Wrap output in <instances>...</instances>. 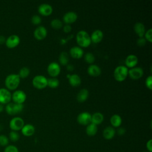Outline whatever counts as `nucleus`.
Returning <instances> with one entry per match:
<instances>
[{"label": "nucleus", "mask_w": 152, "mask_h": 152, "mask_svg": "<svg viewBox=\"0 0 152 152\" xmlns=\"http://www.w3.org/2000/svg\"><path fill=\"white\" fill-rule=\"evenodd\" d=\"M77 14L74 11H68L64 14L63 20L66 24L74 23L77 19Z\"/></svg>", "instance_id": "obj_15"}, {"label": "nucleus", "mask_w": 152, "mask_h": 152, "mask_svg": "<svg viewBox=\"0 0 152 152\" xmlns=\"http://www.w3.org/2000/svg\"><path fill=\"white\" fill-rule=\"evenodd\" d=\"M145 84L147 87H148L149 89H152V76L149 75L148 76L145 81Z\"/></svg>", "instance_id": "obj_38"}, {"label": "nucleus", "mask_w": 152, "mask_h": 152, "mask_svg": "<svg viewBox=\"0 0 152 152\" xmlns=\"http://www.w3.org/2000/svg\"><path fill=\"white\" fill-rule=\"evenodd\" d=\"M38 11L42 15L46 16L50 15L52 12L53 8L51 5L47 3H43L39 5Z\"/></svg>", "instance_id": "obj_13"}, {"label": "nucleus", "mask_w": 152, "mask_h": 152, "mask_svg": "<svg viewBox=\"0 0 152 152\" xmlns=\"http://www.w3.org/2000/svg\"><path fill=\"white\" fill-rule=\"evenodd\" d=\"M138 57L134 54H130L128 55L125 59V64L126 67L132 68L134 67L138 63Z\"/></svg>", "instance_id": "obj_18"}, {"label": "nucleus", "mask_w": 152, "mask_h": 152, "mask_svg": "<svg viewBox=\"0 0 152 152\" xmlns=\"http://www.w3.org/2000/svg\"><path fill=\"white\" fill-rule=\"evenodd\" d=\"M21 131L23 135L26 137H30L34 134L35 132V128L30 124H24Z\"/></svg>", "instance_id": "obj_16"}, {"label": "nucleus", "mask_w": 152, "mask_h": 152, "mask_svg": "<svg viewBox=\"0 0 152 152\" xmlns=\"http://www.w3.org/2000/svg\"><path fill=\"white\" fill-rule=\"evenodd\" d=\"M4 152H19L18 148L14 145H8L4 148Z\"/></svg>", "instance_id": "obj_35"}, {"label": "nucleus", "mask_w": 152, "mask_h": 152, "mask_svg": "<svg viewBox=\"0 0 152 152\" xmlns=\"http://www.w3.org/2000/svg\"><path fill=\"white\" fill-rule=\"evenodd\" d=\"M91 115L88 112H83L79 113L77 118V122L83 125H87L91 123Z\"/></svg>", "instance_id": "obj_9"}, {"label": "nucleus", "mask_w": 152, "mask_h": 152, "mask_svg": "<svg viewBox=\"0 0 152 152\" xmlns=\"http://www.w3.org/2000/svg\"><path fill=\"white\" fill-rule=\"evenodd\" d=\"M9 138L7 136L4 134L0 135V146L6 147L8 145Z\"/></svg>", "instance_id": "obj_34"}, {"label": "nucleus", "mask_w": 152, "mask_h": 152, "mask_svg": "<svg viewBox=\"0 0 152 152\" xmlns=\"http://www.w3.org/2000/svg\"><path fill=\"white\" fill-rule=\"evenodd\" d=\"M103 37V31L100 29H96L94 30L90 36L91 41L94 43H98L100 42Z\"/></svg>", "instance_id": "obj_21"}, {"label": "nucleus", "mask_w": 152, "mask_h": 152, "mask_svg": "<svg viewBox=\"0 0 152 152\" xmlns=\"http://www.w3.org/2000/svg\"><path fill=\"white\" fill-rule=\"evenodd\" d=\"M116 132L119 135H123L125 134L126 129L123 127H119V128H118V129Z\"/></svg>", "instance_id": "obj_41"}, {"label": "nucleus", "mask_w": 152, "mask_h": 152, "mask_svg": "<svg viewBox=\"0 0 152 152\" xmlns=\"http://www.w3.org/2000/svg\"><path fill=\"white\" fill-rule=\"evenodd\" d=\"M47 71L49 74L52 77L57 76L61 71V66L58 63L56 62H50L48 67Z\"/></svg>", "instance_id": "obj_11"}, {"label": "nucleus", "mask_w": 152, "mask_h": 152, "mask_svg": "<svg viewBox=\"0 0 152 152\" xmlns=\"http://www.w3.org/2000/svg\"><path fill=\"white\" fill-rule=\"evenodd\" d=\"M24 125V120L19 116H16L11 119L10 121L9 126L11 131H18L22 129Z\"/></svg>", "instance_id": "obj_5"}, {"label": "nucleus", "mask_w": 152, "mask_h": 152, "mask_svg": "<svg viewBox=\"0 0 152 152\" xmlns=\"http://www.w3.org/2000/svg\"><path fill=\"white\" fill-rule=\"evenodd\" d=\"M87 72L89 75L93 77L99 76L102 70L100 66H99L96 64H91L87 68Z\"/></svg>", "instance_id": "obj_20"}, {"label": "nucleus", "mask_w": 152, "mask_h": 152, "mask_svg": "<svg viewBox=\"0 0 152 152\" xmlns=\"http://www.w3.org/2000/svg\"><path fill=\"white\" fill-rule=\"evenodd\" d=\"M143 152H148V151H143Z\"/></svg>", "instance_id": "obj_47"}, {"label": "nucleus", "mask_w": 152, "mask_h": 152, "mask_svg": "<svg viewBox=\"0 0 152 152\" xmlns=\"http://www.w3.org/2000/svg\"><path fill=\"white\" fill-rule=\"evenodd\" d=\"M6 39L4 36H0V45L5 43Z\"/></svg>", "instance_id": "obj_43"}, {"label": "nucleus", "mask_w": 152, "mask_h": 152, "mask_svg": "<svg viewBox=\"0 0 152 152\" xmlns=\"http://www.w3.org/2000/svg\"><path fill=\"white\" fill-rule=\"evenodd\" d=\"M77 43L82 47H87L91 43V39L88 33L83 30L78 31L76 35Z\"/></svg>", "instance_id": "obj_2"}, {"label": "nucleus", "mask_w": 152, "mask_h": 152, "mask_svg": "<svg viewBox=\"0 0 152 152\" xmlns=\"http://www.w3.org/2000/svg\"><path fill=\"white\" fill-rule=\"evenodd\" d=\"M134 30L136 34L140 37H143L145 32V26L143 23L141 22H137L134 26Z\"/></svg>", "instance_id": "obj_22"}, {"label": "nucleus", "mask_w": 152, "mask_h": 152, "mask_svg": "<svg viewBox=\"0 0 152 152\" xmlns=\"http://www.w3.org/2000/svg\"><path fill=\"white\" fill-rule=\"evenodd\" d=\"M12 94L10 90L6 88H0V103L7 104L9 103L11 100Z\"/></svg>", "instance_id": "obj_8"}, {"label": "nucleus", "mask_w": 152, "mask_h": 152, "mask_svg": "<svg viewBox=\"0 0 152 152\" xmlns=\"http://www.w3.org/2000/svg\"><path fill=\"white\" fill-rule=\"evenodd\" d=\"M31 23L34 24H39L41 21H42V18L39 15H33L32 17H31Z\"/></svg>", "instance_id": "obj_36"}, {"label": "nucleus", "mask_w": 152, "mask_h": 152, "mask_svg": "<svg viewBox=\"0 0 152 152\" xmlns=\"http://www.w3.org/2000/svg\"><path fill=\"white\" fill-rule=\"evenodd\" d=\"M84 60L89 64H93L95 61V56L91 52H87L84 55Z\"/></svg>", "instance_id": "obj_33"}, {"label": "nucleus", "mask_w": 152, "mask_h": 152, "mask_svg": "<svg viewBox=\"0 0 152 152\" xmlns=\"http://www.w3.org/2000/svg\"><path fill=\"white\" fill-rule=\"evenodd\" d=\"M8 138L12 142H16L20 139V134L17 131H11L9 134Z\"/></svg>", "instance_id": "obj_32"}, {"label": "nucleus", "mask_w": 152, "mask_h": 152, "mask_svg": "<svg viewBox=\"0 0 152 152\" xmlns=\"http://www.w3.org/2000/svg\"><path fill=\"white\" fill-rule=\"evenodd\" d=\"M144 74L143 69L140 66H134L128 70V73L129 77L134 80L138 79L141 78Z\"/></svg>", "instance_id": "obj_12"}, {"label": "nucleus", "mask_w": 152, "mask_h": 152, "mask_svg": "<svg viewBox=\"0 0 152 152\" xmlns=\"http://www.w3.org/2000/svg\"><path fill=\"white\" fill-rule=\"evenodd\" d=\"M68 78H69V84L74 87L79 86L81 83V80L80 77L77 74H73L69 75Z\"/></svg>", "instance_id": "obj_25"}, {"label": "nucleus", "mask_w": 152, "mask_h": 152, "mask_svg": "<svg viewBox=\"0 0 152 152\" xmlns=\"http://www.w3.org/2000/svg\"><path fill=\"white\" fill-rule=\"evenodd\" d=\"M59 84V81L58 78L55 77H52L48 78L47 86L51 88H56Z\"/></svg>", "instance_id": "obj_29"}, {"label": "nucleus", "mask_w": 152, "mask_h": 152, "mask_svg": "<svg viewBox=\"0 0 152 152\" xmlns=\"http://www.w3.org/2000/svg\"><path fill=\"white\" fill-rule=\"evenodd\" d=\"M20 42V39L18 36L16 34H12L6 39L5 45L7 48L10 49L14 48L17 46Z\"/></svg>", "instance_id": "obj_10"}, {"label": "nucleus", "mask_w": 152, "mask_h": 152, "mask_svg": "<svg viewBox=\"0 0 152 152\" xmlns=\"http://www.w3.org/2000/svg\"><path fill=\"white\" fill-rule=\"evenodd\" d=\"M71 29H72V27H71V25L69 24H66L64 26V27H63L64 31L65 32H66V33H68V32L71 31Z\"/></svg>", "instance_id": "obj_42"}, {"label": "nucleus", "mask_w": 152, "mask_h": 152, "mask_svg": "<svg viewBox=\"0 0 152 152\" xmlns=\"http://www.w3.org/2000/svg\"><path fill=\"white\" fill-rule=\"evenodd\" d=\"M69 53L72 57H73L74 58L78 59L82 57L84 54V51L81 47L74 46L69 49Z\"/></svg>", "instance_id": "obj_19"}, {"label": "nucleus", "mask_w": 152, "mask_h": 152, "mask_svg": "<svg viewBox=\"0 0 152 152\" xmlns=\"http://www.w3.org/2000/svg\"><path fill=\"white\" fill-rule=\"evenodd\" d=\"M66 68H67V69H68V70H73V69H74V66H73V65H71V64L68 65Z\"/></svg>", "instance_id": "obj_44"}, {"label": "nucleus", "mask_w": 152, "mask_h": 152, "mask_svg": "<svg viewBox=\"0 0 152 152\" xmlns=\"http://www.w3.org/2000/svg\"><path fill=\"white\" fill-rule=\"evenodd\" d=\"M146 43V40L144 37H139L137 40V44L140 46H144Z\"/></svg>", "instance_id": "obj_39"}, {"label": "nucleus", "mask_w": 152, "mask_h": 152, "mask_svg": "<svg viewBox=\"0 0 152 152\" xmlns=\"http://www.w3.org/2000/svg\"><path fill=\"white\" fill-rule=\"evenodd\" d=\"M146 148L148 152H152V140L150 139L146 143Z\"/></svg>", "instance_id": "obj_40"}, {"label": "nucleus", "mask_w": 152, "mask_h": 152, "mask_svg": "<svg viewBox=\"0 0 152 152\" xmlns=\"http://www.w3.org/2000/svg\"><path fill=\"white\" fill-rule=\"evenodd\" d=\"M33 34L36 39H43L47 35V30L45 27L43 26H39L36 28L34 31Z\"/></svg>", "instance_id": "obj_14"}, {"label": "nucleus", "mask_w": 152, "mask_h": 152, "mask_svg": "<svg viewBox=\"0 0 152 152\" xmlns=\"http://www.w3.org/2000/svg\"><path fill=\"white\" fill-rule=\"evenodd\" d=\"M2 126H1V125H0V131L2 130Z\"/></svg>", "instance_id": "obj_46"}, {"label": "nucleus", "mask_w": 152, "mask_h": 152, "mask_svg": "<svg viewBox=\"0 0 152 152\" xmlns=\"http://www.w3.org/2000/svg\"><path fill=\"white\" fill-rule=\"evenodd\" d=\"M110 122L113 128L119 127V126L122 124V118L119 115L114 114L110 117Z\"/></svg>", "instance_id": "obj_26"}, {"label": "nucleus", "mask_w": 152, "mask_h": 152, "mask_svg": "<svg viewBox=\"0 0 152 152\" xmlns=\"http://www.w3.org/2000/svg\"><path fill=\"white\" fill-rule=\"evenodd\" d=\"M86 132L88 136H94L97 132V126L93 123H90L87 125Z\"/></svg>", "instance_id": "obj_27"}, {"label": "nucleus", "mask_w": 152, "mask_h": 152, "mask_svg": "<svg viewBox=\"0 0 152 152\" xmlns=\"http://www.w3.org/2000/svg\"><path fill=\"white\" fill-rule=\"evenodd\" d=\"M20 83V78L18 74H11L5 80V86L8 90H15Z\"/></svg>", "instance_id": "obj_1"}, {"label": "nucleus", "mask_w": 152, "mask_h": 152, "mask_svg": "<svg viewBox=\"0 0 152 152\" xmlns=\"http://www.w3.org/2000/svg\"><path fill=\"white\" fill-rule=\"evenodd\" d=\"M104 119L103 115L100 112H95L91 115V123H93L96 125L100 124Z\"/></svg>", "instance_id": "obj_23"}, {"label": "nucleus", "mask_w": 152, "mask_h": 152, "mask_svg": "<svg viewBox=\"0 0 152 152\" xmlns=\"http://www.w3.org/2000/svg\"><path fill=\"white\" fill-rule=\"evenodd\" d=\"M26 97V94L24 91L21 90H17L14 91V93L12 94L11 99L13 100L14 103L23 104L25 102Z\"/></svg>", "instance_id": "obj_7"}, {"label": "nucleus", "mask_w": 152, "mask_h": 152, "mask_svg": "<svg viewBox=\"0 0 152 152\" xmlns=\"http://www.w3.org/2000/svg\"><path fill=\"white\" fill-rule=\"evenodd\" d=\"M51 26L55 29H59L62 26V22L59 18H54L50 21Z\"/></svg>", "instance_id": "obj_31"}, {"label": "nucleus", "mask_w": 152, "mask_h": 152, "mask_svg": "<svg viewBox=\"0 0 152 152\" xmlns=\"http://www.w3.org/2000/svg\"><path fill=\"white\" fill-rule=\"evenodd\" d=\"M30 74V69L28 68H27V66H23L22 67L20 71H19V73H18V75L20 77V78H26L27 77H28V75Z\"/></svg>", "instance_id": "obj_30"}, {"label": "nucleus", "mask_w": 152, "mask_h": 152, "mask_svg": "<svg viewBox=\"0 0 152 152\" xmlns=\"http://www.w3.org/2000/svg\"><path fill=\"white\" fill-rule=\"evenodd\" d=\"M32 84L37 88H43L47 86L48 78L42 75H37L34 77Z\"/></svg>", "instance_id": "obj_6"}, {"label": "nucleus", "mask_w": 152, "mask_h": 152, "mask_svg": "<svg viewBox=\"0 0 152 152\" xmlns=\"http://www.w3.org/2000/svg\"><path fill=\"white\" fill-rule=\"evenodd\" d=\"M24 108L23 104L15 103L14 102H10L7 104L5 109L6 112L10 115H15L20 113Z\"/></svg>", "instance_id": "obj_4"}, {"label": "nucleus", "mask_w": 152, "mask_h": 152, "mask_svg": "<svg viewBox=\"0 0 152 152\" xmlns=\"http://www.w3.org/2000/svg\"><path fill=\"white\" fill-rule=\"evenodd\" d=\"M116 134V130L113 126H106L103 131V137L106 140L112 139Z\"/></svg>", "instance_id": "obj_17"}, {"label": "nucleus", "mask_w": 152, "mask_h": 152, "mask_svg": "<svg viewBox=\"0 0 152 152\" xmlns=\"http://www.w3.org/2000/svg\"><path fill=\"white\" fill-rule=\"evenodd\" d=\"M4 107L3 104L0 103V112H2L4 110Z\"/></svg>", "instance_id": "obj_45"}, {"label": "nucleus", "mask_w": 152, "mask_h": 152, "mask_svg": "<svg viewBox=\"0 0 152 152\" xmlns=\"http://www.w3.org/2000/svg\"><path fill=\"white\" fill-rule=\"evenodd\" d=\"M128 69L126 66L119 65L116 66L113 71L115 78L118 81H124L128 75Z\"/></svg>", "instance_id": "obj_3"}, {"label": "nucleus", "mask_w": 152, "mask_h": 152, "mask_svg": "<svg viewBox=\"0 0 152 152\" xmlns=\"http://www.w3.org/2000/svg\"><path fill=\"white\" fill-rule=\"evenodd\" d=\"M59 61L62 65H66L69 61V56L66 52H62L59 56Z\"/></svg>", "instance_id": "obj_28"}, {"label": "nucleus", "mask_w": 152, "mask_h": 152, "mask_svg": "<svg viewBox=\"0 0 152 152\" xmlns=\"http://www.w3.org/2000/svg\"><path fill=\"white\" fill-rule=\"evenodd\" d=\"M89 92L86 88L81 89L77 95V100L80 102H83L86 101L88 97Z\"/></svg>", "instance_id": "obj_24"}, {"label": "nucleus", "mask_w": 152, "mask_h": 152, "mask_svg": "<svg viewBox=\"0 0 152 152\" xmlns=\"http://www.w3.org/2000/svg\"><path fill=\"white\" fill-rule=\"evenodd\" d=\"M145 40H147L148 42H152V29L149 28L145 32Z\"/></svg>", "instance_id": "obj_37"}]
</instances>
